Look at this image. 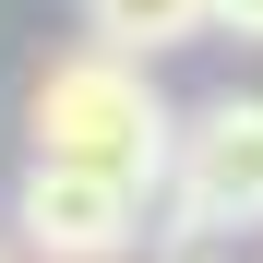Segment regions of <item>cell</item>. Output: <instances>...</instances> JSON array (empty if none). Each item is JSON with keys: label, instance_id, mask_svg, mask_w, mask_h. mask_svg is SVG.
<instances>
[{"label": "cell", "instance_id": "obj_7", "mask_svg": "<svg viewBox=\"0 0 263 263\" xmlns=\"http://www.w3.org/2000/svg\"><path fill=\"white\" fill-rule=\"evenodd\" d=\"M0 263H12V251H0Z\"/></svg>", "mask_w": 263, "mask_h": 263}, {"label": "cell", "instance_id": "obj_1", "mask_svg": "<svg viewBox=\"0 0 263 263\" xmlns=\"http://www.w3.org/2000/svg\"><path fill=\"white\" fill-rule=\"evenodd\" d=\"M24 132L48 167H96V180H132V192H167V156H180V108H167L156 60L132 48H60L36 60L24 84Z\"/></svg>", "mask_w": 263, "mask_h": 263}, {"label": "cell", "instance_id": "obj_3", "mask_svg": "<svg viewBox=\"0 0 263 263\" xmlns=\"http://www.w3.org/2000/svg\"><path fill=\"white\" fill-rule=\"evenodd\" d=\"M12 239H24L36 263H132V251L156 239V192L24 156V180H12Z\"/></svg>", "mask_w": 263, "mask_h": 263}, {"label": "cell", "instance_id": "obj_5", "mask_svg": "<svg viewBox=\"0 0 263 263\" xmlns=\"http://www.w3.org/2000/svg\"><path fill=\"white\" fill-rule=\"evenodd\" d=\"M215 24H228V36H263V0H215Z\"/></svg>", "mask_w": 263, "mask_h": 263}, {"label": "cell", "instance_id": "obj_2", "mask_svg": "<svg viewBox=\"0 0 263 263\" xmlns=\"http://www.w3.org/2000/svg\"><path fill=\"white\" fill-rule=\"evenodd\" d=\"M263 228V96H203L180 108V156H167V192H156V239H228Z\"/></svg>", "mask_w": 263, "mask_h": 263}, {"label": "cell", "instance_id": "obj_6", "mask_svg": "<svg viewBox=\"0 0 263 263\" xmlns=\"http://www.w3.org/2000/svg\"><path fill=\"white\" fill-rule=\"evenodd\" d=\"M167 263H228V251H215V239H156Z\"/></svg>", "mask_w": 263, "mask_h": 263}, {"label": "cell", "instance_id": "obj_4", "mask_svg": "<svg viewBox=\"0 0 263 263\" xmlns=\"http://www.w3.org/2000/svg\"><path fill=\"white\" fill-rule=\"evenodd\" d=\"M84 36L96 48H132V60H167L192 36H215V0H84Z\"/></svg>", "mask_w": 263, "mask_h": 263}]
</instances>
